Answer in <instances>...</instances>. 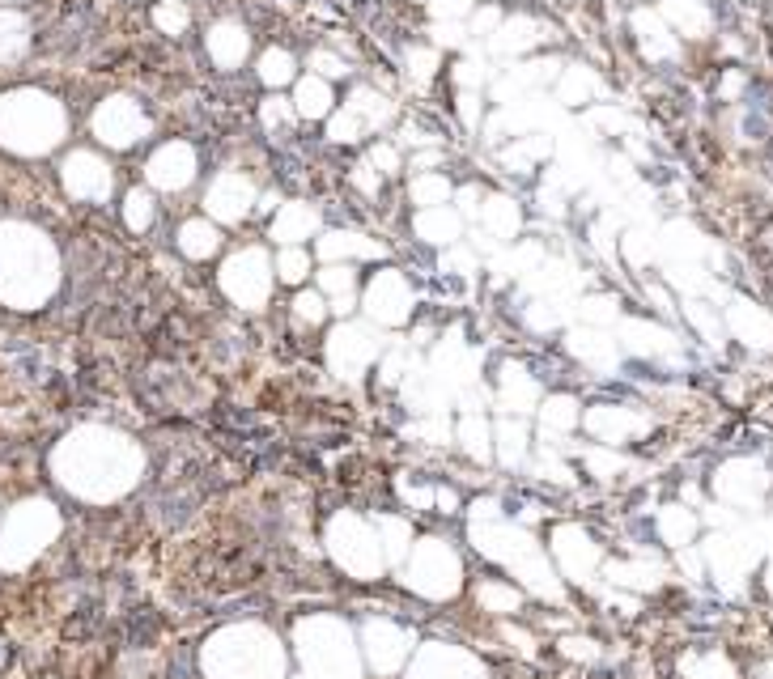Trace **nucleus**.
<instances>
[{
  "instance_id": "obj_18",
  "label": "nucleus",
  "mask_w": 773,
  "mask_h": 679,
  "mask_svg": "<svg viewBox=\"0 0 773 679\" xmlns=\"http://www.w3.org/2000/svg\"><path fill=\"white\" fill-rule=\"evenodd\" d=\"M217 247H222V234H217V225H209V222H187L184 230H179V250H184L187 259H209Z\"/></svg>"
},
{
  "instance_id": "obj_31",
  "label": "nucleus",
  "mask_w": 773,
  "mask_h": 679,
  "mask_svg": "<svg viewBox=\"0 0 773 679\" xmlns=\"http://www.w3.org/2000/svg\"><path fill=\"white\" fill-rule=\"evenodd\" d=\"M429 5H434L438 22H455V17H464L472 9V0H429Z\"/></svg>"
},
{
  "instance_id": "obj_28",
  "label": "nucleus",
  "mask_w": 773,
  "mask_h": 679,
  "mask_svg": "<svg viewBox=\"0 0 773 679\" xmlns=\"http://www.w3.org/2000/svg\"><path fill=\"white\" fill-rule=\"evenodd\" d=\"M294 315H297L302 323H319V319L327 315V297H324V293H297Z\"/></svg>"
},
{
  "instance_id": "obj_8",
  "label": "nucleus",
  "mask_w": 773,
  "mask_h": 679,
  "mask_svg": "<svg viewBox=\"0 0 773 679\" xmlns=\"http://www.w3.org/2000/svg\"><path fill=\"white\" fill-rule=\"evenodd\" d=\"M315 230H319V208L302 204V200H294V204H281L277 222H272V238H277V242H285V247H294V242L310 238Z\"/></svg>"
},
{
  "instance_id": "obj_2",
  "label": "nucleus",
  "mask_w": 773,
  "mask_h": 679,
  "mask_svg": "<svg viewBox=\"0 0 773 679\" xmlns=\"http://www.w3.org/2000/svg\"><path fill=\"white\" fill-rule=\"evenodd\" d=\"M379 348H382V340L370 327H362V323H340L336 332H332V340H327V361H332V370L340 378H357L370 361L379 357Z\"/></svg>"
},
{
  "instance_id": "obj_1",
  "label": "nucleus",
  "mask_w": 773,
  "mask_h": 679,
  "mask_svg": "<svg viewBox=\"0 0 773 679\" xmlns=\"http://www.w3.org/2000/svg\"><path fill=\"white\" fill-rule=\"evenodd\" d=\"M222 289L230 293V302L247 306V310H259L272 293V264L259 247H247L239 255H230L222 268Z\"/></svg>"
},
{
  "instance_id": "obj_21",
  "label": "nucleus",
  "mask_w": 773,
  "mask_h": 679,
  "mask_svg": "<svg viewBox=\"0 0 773 679\" xmlns=\"http://www.w3.org/2000/svg\"><path fill=\"white\" fill-rule=\"evenodd\" d=\"M412 200L421 208H438L450 200V183L442 179V174H417L412 179Z\"/></svg>"
},
{
  "instance_id": "obj_16",
  "label": "nucleus",
  "mask_w": 773,
  "mask_h": 679,
  "mask_svg": "<svg viewBox=\"0 0 773 679\" xmlns=\"http://www.w3.org/2000/svg\"><path fill=\"white\" fill-rule=\"evenodd\" d=\"M332 111V85L324 77H302L297 81V94H294V115L302 119H324Z\"/></svg>"
},
{
  "instance_id": "obj_35",
  "label": "nucleus",
  "mask_w": 773,
  "mask_h": 679,
  "mask_svg": "<svg viewBox=\"0 0 773 679\" xmlns=\"http://www.w3.org/2000/svg\"><path fill=\"white\" fill-rule=\"evenodd\" d=\"M459 115H464V124H467V127H480V98L472 94V90L459 98Z\"/></svg>"
},
{
  "instance_id": "obj_13",
  "label": "nucleus",
  "mask_w": 773,
  "mask_h": 679,
  "mask_svg": "<svg viewBox=\"0 0 773 679\" xmlns=\"http://www.w3.org/2000/svg\"><path fill=\"white\" fill-rule=\"evenodd\" d=\"M319 293H324L327 310H336V315H344V310H353L357 306V277H353V268L344 264H327L324 272H319Z\"/></svg>"
},
{
  "instance_id": "obj_3",
  "label": "nucleus",
  "mask_w": 773,
  "mask_h": 679,
  "mask_svg": "<svg viewBox=\"0 0 773 679\" xmlns=\"http://www.w3.org/2000/svg\"><path fill=\"white\" fill-rule=\"evenodd\" d=\"M366 315L379 327H400V323L412 315V293H408V280L400 272H379V277L370 280L366 289Z\"/></svg>"
},
{
  "instance_id": "obj_39",
  "label": "nucleus",
  "mask_w": 773,
  "mask_h": 679,
  "mask_svg": "<svg viewBox=\"0 0 773 679\" xmlns=\"http://www.w3.org/2000/svg\"><path fill=\"white\" fill-rule=\"evenodd\" d=\"M497 26H502V17H497V9H485V14L472 17V34H493Z\"/></svg>"
},
{
  "instance_id": "obj_22",
  "label": "nucleus",
  "mask_w": 773,
  "mask_h": 679,
  "mask_svg": "<svg viewBox=\"0 0 773 679\" xmlns=\"http://www.w3.org/2000/svg\"><path fill=\"white\" fill-rule=\"evenodd\" d=\"M154 22H157L162 34H184L187 22H192V14H187L184 0H162V5L154 9Z\"/></svg>"
},
{
  "instance_id": "obj_36",
  "label": "nucleus",
  "mask_w": 773,
  "mask_h": 679,
  "mask_svg": "<svg viewBox=\"0 0 773 679\" xmlns=\"http://www.w3.org/2000/svg\"><path fill=\"white\" fill-rule=\"evenodd\" d=\"M353 183H357V187H362L366 195H374V192H379V170H374V166L366 162V166H357V170H353Z\"/></svg>"
},
{
  "instance_id": "obj_27",
  "label": "nucleus",
  "mask_w": 773,
  "mask_h": 679,
  "mask_svg": "<svg viewBox=\"0 0 773 679\" xmlns=\"http://www.w3.org/2000/svg\"><path fill=\"white\" fill-rule=\"evenodd\" d=\"M438 69V52H429V47H417V52H408V72H412V81L425 85L429 77H434Z\"/></svg>"
},
{
  "instance_id": "obj_44",
  "label": "nucleus",
  "mask_w": 773,
  "mask_h": 679,
  "mask_svg": "<svg viewBox=\"0 0 773 679\" xmlns=\"http://www.w3.org/2000/svg\"><path fill=\"white\" fill-rule=\"evenodd\" d=\"M417 5H429V0H417Z\"/></svg>"
},
{
  "instance_id": "obj_19",
  "label": "nucleus",
  "mask_w": 773,
  "mask_h": 679,
  "mask_svg": "<svg viewBox=\"0 0 773 679\" xmlns=\"http://www.w3.org/2000/svg\"><path fill=\"white\" fill-rule=\"evenodd\" d=\"M344 107H349V111L357 115L366 127H382L387 119H391V102H387L382 94H374V90H357Z\"/></svg>"
},
{
  "instance_id": "obj_26",
  "label": "nucleus",
  "mask_w": 773,
  "mask_h": 679,
  "mask_svg": "<svg viewBox=\"0 0 773 679\" xmlns=\"http://www.w3.org/2000/svg\"><path fill=\"white\" fill-rule=\"evenodd\" d=\"M362 132H366V124H362L349 107H344V111L332 119V127H327V137L336 140V145H353V140H362Z\"/></svg>"
},
{
  "instance_id": "obj_5",
  "label": "nucleus",
  "mask_w": 773,
  "mask_h": 679,
  "mask_svg": "<svg viewBox=\"0 0 773 679\" xmlns=\"http://www.w3.org/2000/svg\"><path fill=\"white\" fill-rule=\"evenodd\" d=\"M196 179V153L192 145L174 140V145H162V149L149 157V183L162 187V192H179Z\"/></svg>"
},
{
  "instance_id": "obj_9",
  "label": "nucleus",
  "mask_w": 773,
  "mask_h": 679,
  "mask_svg": "<svg viewBox=\"0 0 773 679\" xmlns=\"http://www.w3.org/2000/svg\"><path fill=\"white\" fill-rule=\"evenodd\" d=\"M251 52V34L242 26H234V22H222V26L209 30V56L217 69H234V64H242V56Z\"/></svg>"
},
{
  "instance_id": "obj_34",
  "label": "nucleus",
  "mask_w": 773,
  "mask_h": 679,
  "mask_svg": "<svg viewBox=\"0 0 773 679\" xmlns=\"http://www.w3.org/2000/svg\"><path fill=\"white\" fill-rule=\"evenodd\" d=\"M455 200H459V208H455L459 217H476V212H480V187H464Z\"/></svg>"
},
{
  "instance_id": "obj_38",
  "label": "nucleus",
  "mask_w": 773,
  "mask_h": 679,
  "mask_svg": "<svg viewBox=\"0 0 773 679\" xmlns=\"http://www.w3.org/2000/svg\"><path fill=\"white\" fill-rule=\"evenodd\" d=\"M570 408H574L570 400H552L549 412H544V420H552V425H570V420H574V412H570Z\"/></svg>"
},
{
  "instance_id": "obj_37",
  "label": "nucleus",
  "mask_w": 773,
  "mask_h": 679,
  "mask_svg": "<svg viewBox=\"0 0 773 679\" xmlns=\"http://www.w3.org/2000/svg\"><path fill=\"white\" fill-rule=\"evenodd\" d=\"M370 166H374V170H395V166H400V153H395L391 145H379V149L370 153Z\"/></svg>"
},
{
  "instance_id": "obj_6",
  "label": "nucleus",
  "mask_w": 773,
  "mask_h": 679,
  "mask_svg": "<svg viewBox=\"0 0 773 679\" xmlns=\"http://www.w3.org/2000/svg\"><path fill=\"white\" fill-rule=\"evenodd\" d=\"M455 578H459V565H455V556L442 548V543H425L417 561H412V582L421 586L425 595H450L455 590Z\"/></svg>"
},
{
  "instance_id": "obj_32",
  "label": "nucleus",
  "mask_w": 773,
  "mask_h": 679,
  "mask_svg": "<svg viewBox=\"0 0 773 679\" xmlns=\"http://www.w3.org/2000/svg\"><path fill=\"white\" fill-rule=\"evenodd\" d=\"M455 77H459V85H480L485 77H489V64H485V60H464V64L455 69Z\"/></svg>"
},
{
  "instance_id": "obj_43",
  "label": "nucleus",
  "mask_w": 773,
  "mask_h": 679,
  "mask_svg": "<svg viewBox=\"0 0 773 679\" xmlns=\"http://www.w3.org/2000/svg\"><path fill=\"white\" fill-rule=\"evenodd\" d=\"M450 264L459 268V272H467V268H472V255H467V250H455V255H450Z\"/></svg>"
},
{
  "instance_id": "obj_23",
  "label": "nucleus",
  "mask_w": 773,
  "mask_h": 679,
  "mask_svg": "<svg viewBox=\"0 0 773 679\" xmlns=\"http://www.w3.org/2000/svg\"><path fill=\"white\" fill-rule=\"evenodd\" d=\"M306 272H310V255H306V250L285 247L281 259H277V277L289 280V285H297V280H306Z\"/></svg>"
},
{
  "instance_id": "obj_41",
  "label": "nucleus",
  "mask_w": 773,
  "mask_h": 679,
  "mask_svg": "<svg viewBox=\"0 0 773 679\" xmlns=\"http://www.w3.org/2000/svg\"><path fill=\"white\" fill-rule=\"evenodd\" d=\"M485 599H489L493 608H510V603H514V595H506V590H497V586H489V590H485Z\"/></svg>"
},
{
  "instance_id": "obj_11",
  "label": "nucleus",
  "mask_w": 773,
  "mask_h": 679,
  "mask_svg": "<svg viewBox=\"0 0 773 679\" xmlns=\"http://www.w3.org/2000/svg\"><path fill=\"white\" fill-rule=\"evenodd\" d=\"M332 535H340V540H349V548L344 543H336L340 561L353 569V573H370V569L379 565V548H370V535L357 523H336V531Z\"/></svg>"
},
{
  "instance_id": "obj_12",
  "label": "nucleus",
  "mask_w": 773,
  "mask_h": 679,
  "mask_svg": "<svg viewBox=\"0 0 773 679\" xmlns=\"http://www.w3.org/2000/svg\"><path fill=\"white\" fill-rule=\"evenodd\" d=\"M319 255L327 264H340V259H374V255H382V247L362 234H353V230H336V234L319 238Z\"/></svg>"
},
{
  "instance_id": "obj_33",
  "label": "nucleus",
  "mask_w": 773,
  "mask_h": 679,
  "mask_svg": "<svg viewBox=\"0 0 773 679\" xmlns=\"http://www.w3.org/2000/svg\"><path fill=\"white\" fill-rule=\"evenodd\" d=\"M438 42H447V47H459L464 42V30L455 26V22H434V30H429Z\"/></svg>"
},
{
  "instance_id": "obj_29",
  "label": "nucleus",
  "mask_w": 773,
  "mask_h": 679,
  "mask_svg": "<svg viewBox=\"0 0 773 679\" xmlns=\"http://www.w3.org/2000/svg\"><path fill=\"white\" fill-rule=\"evenodd\" d=\"M259 115H264V124H268V127H285L289 119H294V102H285V98L277 94V98H268L264 111H259Z\"/></svg>"
},
{
  "instance_id": "obj_25",
  "label": "nucleus",
  "mask_w": 773,
  "mask_h": 679,
  "mask_svg": "<svg viewBox=\"0 0 773 679\" xmlns=\"http://www.w3.org/2000/svg\"><path fill=\"white\" fill-rule=\"evenodd\" d=\"M127 230H149V222H154V200H149V192H132L127 195Z\"/></svg>"
},
{
  "instance_id": "obj_15",
  "label": "nucleus",
  "mask_w": 773,
  "mask_h": 679,
  "mask_svg": "<svg viewBox=\"0 0 773 679\" xmlns=\"http://www.w3.org/2000/svg\"><path fill=\"white\" fill-rule=\"evenodd\" d=\"M459 230H464V217L455 212V208L438 204V208H425L421 217H417V234L425 238V242H459Z\"/></svg>"
},
{
  "instance_id": "obj_30",
  "label": "nucleus",
  "mask_w": 773,
  "mask_h": 679,
  "mask_svg": "<svg viewBox=\"0 0 773 679\" xmlns=\"http://www.w3.org/2000/svg\"><path fill=\"white\" fill-rule=\"evenodd\" d=\"M310 69L327 81V77H344V60L332 56V52H315V56H310Z\"/></svg>"
},
{
  "instance_id": "obj_40",
  "label": "nucleus",
  "mask_w": 773,
  "mask_h": 679,
  "mask_svg": "<svg viewBox=\"0 0 773 679\" xmlns=\"http://www.w3.org/2000/svg\"><path fill=\"white\" fill-rule=\"evenodd\" d=\"M590 90V77H582V72H570V81H565V90H561V102H574L578 94H587Z\"/></svg>"
},
{
  "instance_id": "obj_10",
  "label": "nucleus",
  "mask_w": 773,
  "mask_h": 679,
  "mask_svg": "<svg viewBox=\"0 0 773 679\" xmlns=\"http://www.w3.org/2000/svg\"><path fill=\"white\" fill-rule=\"evenodd\" d=\"M489 39H493V47H497L502 56H523L527 47H535V42L544 39V26L532 22V17H506Z\"/></svg>"
},
{
  "instance_id": "obj_17",
  "label": "nucleus",
  "mask_w": 773,
  "mask_h": 679,
  "mask_svg": "<svg viewBox=\"0 0 773 679\" xmlns=\"http://www.w3.org/2000/svg\"><path fill=\"white\" fill-rule=\"evenodd\" d=\"M480 222H485V230H489V238H514L519 234V208H514V200H506V195H493L489 204H480Z\"/></svg>"
},
{
  "instance_id": "obj_4",
  "label": "nucleus",
  "mask_w": 773,
  "mask_h": 679,
  "mask_svg": "<svg viewBox=\"0 0 773 679\" xmlns=\"http://www.w3.org/2000/svg\"><path fill=\"white\" fill-rule=\"evenodd\" d=\"M94 127H99V137L107 140V145L124 149V145H132V140H141L145 132H149V119H145V111L132 102V98H111V102L99 111Z\"/></svg>"
},
{
  "instance_id": "obj_14",
  "label": "nucleus",
  "mask_w": 773,
  "mask_h": 679,
  "mask_svg": "<svg viewBox=\"0 0 773 679\" xmlns=\"http://www.w3.org/2000/svg\"><path fill=\"white\" fill-rule=\"evenodd\" d=\"M69 187L77 195H94V200H99V195L111 192V174H107V166L94 162L90 153H77V157L69 162Z\"/></svg>"
},
{
  "instance_id": "obj_42",
  "label": "nucleus",
  "mask_w": 773,
  "mask_h": 679,
  "mask_svg": "<svg viewBox=\"0 0 773 679\" xmlns=\"http://www.w3.org/2000/svg\"><path fill=\"white\" fill-rule=\"evenodd\" d=\"M438 162V153L429 149V153H417V157H412V170H429Z\"/></svg>"
},
{
  "instance_id": "obj_7",
  "label": "nucleus",
  "mask_w": 773,
  "mask_h": 679,
  "mask_svg": "<svg viewBox=\"0 0 773 679\" xmlns=\"http://www.w3.org/2000/svg\"><path fill=\"white\" fill-rule=\"evenodd\" d=\"M255 204V187L247 174H234V170H225L217 174L209 187V212L217 222H242V212H251Z\"/></svg>"
},
{
  "instance_id": "obj_20",
  "label": "nucleus",
  "mask_w": 773,
  "mask_h": 679,
  "mask_svg": "<svg viewBox=\"0 0 773 679\" xmlns=\"http://www.w3.org/2000/svg\"><path fill=\"white\" fill-rule=\"evenodd\" d=\"M259 81L264 85H272V90H281V85H289L294 81V56L289 52H264L259 56Z\"/></svg>"
},
{
  "instance_id": "obj_24",
  "label": "nucleus",
  "mask_w": 773,
  "mask_h": 679,
  "mask_svg": "<svg viewBox=\"0 0 773 679\" xmlns=\"http://www.w3.org/2000/svg\"><path fill=\"white\" fill-rule=\"evenodd\" d=\"M549 149L544 140H532V137H523V140H514L506 153H502V162H506L510 170H527L532 166V157H540V153Z\"/></svg>"
}]
</instances>
